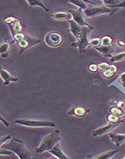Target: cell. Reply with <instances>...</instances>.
Here are the masks:
<instances>
[{
  "mask_svg": "<svg viewBox=\"0 0 125 159\" xmlns=\"http://www.w3.org/2000/svg\"><path fill=\"white\" fill-rule=\"evenodd\" d=\"M0 147L12 151L20 159H31L32 158L31 152L27 149L25 143L23 140L16 138H12L8 142L0 146Z\"/></svg>",
  "mask_w": 125,
  "mask_h": 159,
  "instance_id": "cell-1",
  "label": "cell"
},
{
  "mask_svg": "<svg viewBox=\"0 0 125 159\" xmlns=\"http://www.w3.org/2000/svg\"><path fill=\"white\" fill-rule=\"evenodd\" d=\"M120 9V8H111L107 7L106 5H95V3H92L91 5H88V7L85 10H84V14L88 18H94L100 15H113L114 13Z\"/></svg>",
  "mask_w": 125,
  "mask_h": 159,
  "instance_id": "cell-2",
  "label": "cell"
},
{
  "mask_svg": "<svg viewBox=\"0 0 125 159\" xmlns=\"http://www.w3.org/2000/svg\"><path fill=\"white\" fill-rule=\"evenodd\" d=\"M60 140H61V136L60 132L58 130L53 131L41 140L39 147H37L36 153L40 154L44 152H49Z\"/></svg>",
  "mask_w": 125,
  "mask_h": 159,
  "instance_id": "cell-3",
  "label": "cell"
},
{
  "mask_svg": "<svg viewBox=\"0 0 125 159\" xmlns=\"http://www.w3.org/2000/svg\"><path fill=\"white\" fill-rule=\"evenodd\" d=\"M94 29V27L92 25H86L83 26V34L79 40H76L73 43L71 44V47L75 49H78L80 52H84L88 47L90 46V34Z\"/></svg>",
  "mask_w": 125,
  "mask_h": 159,
  "instance_id": "cell-4",
  "label": "cell"
},
{
  "mask_svg": "<svg viewBox=\"0 0 125 159\" xmlns=\"http://www.w3.org/2000/svg\"><path fill=\"white\" fill-rule=\"evenodd\" d=\"M15 123L25 127H31V128H44V127H50L54 128L56 124L53 122L45 120L40 119H29V118H23V119L15 120Z\"/></svg>",
  "mask_w": 125,
  "mask_h": 159,
  "instance_id": "cell-5",
  "label": "cell"
},
{
  "mask_svg": "<svg viewBox=\"0 0 125 159\" xmlns=\"http://www.w3.org/2000/svg\"><path fill=\"white\" fill-rule=\"evenodd\" d=\"M45 43L49 47L52 48L59 47L63 42V36L57 31H51L45 36Z\"/></svg>",
  "mask_w": 125,
  "mask_h": 159,
  "instance_id": "cell-6",
  "label": "cell"
},
{
  "mask_svg": "<svg viewBox=\"0 0 125 159\" xmlns=\"http://www.w3.org/2000/svg\"><path fill=\"white\" fill-rule=\"evenodd\" d=\"M41 40L40 39H37L34 37L31 36V35L27 34L25 35V38L23 39L21 41L18 42V47H19V52L22 53L23 52L27 50L29 48H31L33 46L36 45V44L40 43Z\"/></svg>",
  "mask_w": 125,
  "mask_h": 159,
  "instance_id": "cell-7",
  "label": "cell"
},
{
  "mask_svg": "<svg viewBox=\"0 0 125 159\" xmlns=\"http://www.w3.org/2000/svg\"><path fill=\"white\" fill-rule=\"evenodd\" d=\"M124 123V120H121L119 122H116V123H110L108 124L103 125V126L100 127V128L95 129L94 130L93 133H92V135L93 137H98L101 135H104V134H107L110 132H112L113 129L117 128L118 126H119L121 124Z\"/></svg>",
  "mask_w": 125,
  "mask_h": 159,
  "instance_id": "cell-8",
  "label": "cell"
},
{
  "mask_svg": "<svg viewBox=\"0 0 125 159\" xmlns=\"http://www.w3.org/2000/svg\"><path fill=\"white\" fill-rule=\"evenodd\" d=\"M69 11L71 13L72 15V20H74L75 23H77L80 26H86L89 25V24L86 22V16L84 14V10L82 8H78V9H70Z\"/></svg>",
  "mask_w": 125,
  "mask_h": 159,
  "instance_id": "cell-9",
  "label": "cell"
},
{
  "mask_svg": "<svg viewBox=\"0 0 125 159\" xmlns=\"http://www.w3.org/2000/svg\"><path fill=\"white\" fill-rule=\"evenodd\" d=\"M52 19L58 21H69L72 20V15L69 11H56L51 14Z\"/></svg>",
  "mask_w": 125,
  "mask_h": 159,
  "instance_id": "cell-10",
  "label": "cell"
},
{
  "mask_svg": "<svg viewBox=\"0 0 125 159\" xmlns=\"http://www.w3.org/2000/svg\"><path fill=\"white\" fill-rule=\"evenodd\" d=\"M49 152H50L51 155H53L54 156L56 157L59 159H68L71 158L70 157H69L68 155L64 152L63 149H62L60 143H57L52 149H50L49 151Z\"/></svg>",
  "mask_w": 125,
  "mask_h": 159,
  "instance_id": "cell-11",
  "label": "cell"
},
{
  "mask_svg": "<svg viewBox=\"0 0 125 159\" xmlns=\"http://www.w3.org/2000/svg\"><path fill=\"white\" fill-rule=\"evenodd\" d=\"M0 75H1L2 79L4 82L5 85H8L10 84L11 82H15L18 81V78H16L9 73L8 70L4 68H1V72H0Z\"/></svg>",
  "mask_w": 125,
  "mask_h": 159,
  "instance_id": "cell-12",
  "label": "cell"
},
{
  "mask_svg": "<svg viewBox=\"0 0 125 159\" xmlns=\"http://www.w3.org/2000/svg\"><path fill=\"white\" fill-rule=\"evenodd\" d=\"M95 49L98 51L101 54L105 57H110L111 58L113 55V53L115 52V48L111 45H101L100 47H95Z\"/></svg>",
  "mask_w": 125,
  "mask_h": 159,
  "instance_id": "cell-13",
  "label": "cell"
},
{
  "mask_svg": "<svg viewBox=\"0 0 125 159\" xmlns=\"http://www.w3.org/2000/svg\"><path fill=\"white\" fill-rule=\"evenodd\" d=\"M109 137L111 141L116 147H120L125 143V134H116V133H110Z\"/></svg>",
  "mask_w": 125,
  "mask_h": 159,
  "instance_id": "cell-14",
  "label": "cell"
},
{
  "mask_svg": "<svg viewBox=\"0 0 125 159\" xmlns=\"http://www.w3.org/2000/svg\"><path fill=\"white\" fill-rule=\"evenodd\" d=\"M88 111H89V110L84 106H75L72 107L68 111V114L69 115H75L76 116H85Z\"/></svg>",
  "mask_w": 125,
  "mask_h": 159,
  "instance_id": "cell-15",
  "label": "cell"
},
{
  "mask_svg": "<svg viewBox=\"0 0 125 159\" xmlns=\"http://www.w3.org/2000/svg\"><path fill=\"white\" fill-rule=\"evenodd\" d=\"M8 25L9 29H10L11 33L12 36L14 34H16V33L22 32L23 30V28H24L23 23H22V22H21V20H19V19H17L15 22H14V23L11 24H9V25Z\"/></svg>",
  "mask_w": 125,
  "mask_h": 159,
  "instance_id": "cell-16",
  "label": "cell"
},
{
  "mask_svg": "<svg viewBox=\"0 0 125 159\" xmlns=\"http://www.w3.org/2000/svg\"><path fill=\"white\" fill-rule=\"evenodd\" d=\"M11 47V43H9L8 41L3 42V43H1V46H0V53H1L2 58H8L9 53H10Z\"/></svg>",
  "mask_w": 125,
  "mask_h": 159,
  "instance_id": "cell-17",
  "label": "cell"
},
{
  "mask_svg": "<svg viewBox=\"0 0 125 159\" xmlns=\"http://www.w3.org/2000/svg\"><path fill=\"white\" fill-rule=\"evenodd\" d=\"M26 2L28 4L29 7L30 8H32V7H40V8H42L43 10H45V11L49 12V9L45 6V5L44 4L43 0H26Z\"/></svg>",
  "mask_w": 125,
  "mask_h": 159,
  "instance_id": "cell-18",
  "label": "cell"
},
{
  "mask_svg": "<svg viewBox=\"0 0 125 159\" xmlns=\"http://www.w3.org/2000/svg\"><path fill=\"white\" fill-rule=\"evenodd\" d=\"M119 152V150L116 149V150H112V151H108L105 152H103L101 154L97 155L96 156L93 157V158H96V159H110L112 158L113 157L115 156L117 153Z\"/></svg>",
  "mask_w": 125,
  "mask_h": 159,
  "instance_id": "cell-19",
  "label": "cell"
},
{
  "mask_svg": "<svg viewBox=\"0 0 125 159\" xmlns=\"http://www.w3.org/2000/svg\"><path fill=\"white\" fill-rule=\"evenodd\" d=\"M117 70V67L115 65H109L105 70H103V75L105 78H110L116 73Z\"/></svg>",
  "mask_w": 125,
  "mask_h": 159,
  "instance_id": "cell-20",
  "label": "cell"
},
{
  "mask_svg": "<svg viewBox=\"0 0 125 159\" xmlns=\"http://www.w3.org/2000/svg\"><path fill=\"white\" fill-rule=\"evenodd\" d=\"M67 2L71 3V4L75 5L78 8H82L83 10H85L88 7V5L85 3L86 0H67Z\"/></svg>",
  "mask_w": 125,
  "mask_h": 159,
  "instance_id": "cell-21",
  "label": "cell"
},
{
  "mask_svg": "<svg viewBox=\"0 0 125 159\" xmlns=\"http://www.w3.org/2000/svg\"><path fill=\"white\" fill-rule=\"evenodd\" d=\"M124 60H125V51L121 52L118 53V54L113 55V56L110 58V61L113 63L123 61Z\"/></svg>",
  "mask_w": 125,
  "mask_h": 159,
  "instance_id": "cell-22",
  "label": "cell"
},
{
  "mask_svg": "<svg viewBox=\"0 0 125 159\" xmlns=\"http://www.w3.org/2000/svg\"><path fill=\"white\" fill-rule=\"evenodd\" d=\"M107 120L109 121L110 123H116V122H119V120H121L120 116L111 113V114H110L109 115L107 116Z\"/></svg>",
  "mask_w": 125,
  "mask_h": 159,
  "instance_id": "cell-23",
  "label": "cell"
},
{
  "mask_svg": "<svg viewBox=\"0 0 125 159\" xmlns=\"http://www.w3.org/2000/svg\"><path fill=\"white\" fill-rule=\"evenodd\" d=\"M113 38L110 36H104L101 38V45H111L113 43Z\"/></svg>",
  "mask_w": 125,
  "mask_h": 159,
  "instance_id": "cell-24",
  "label": "cell"
},
{
  "mask_svg": "<svg viewBox=\"0 0 125 159\" xmlns=\"http://www.w3.org/2000/svg\"><path fill=\"white\" fill-rule=\"evenodd\" d=\"M101 45V39L93 38L90 40V46L94 48L98 47Z\"/></svg>",
  "mask_w": 125,
  "mask_h": 159,
  "instance_id": "cell-25",
  "label": "cell"
},
{
  "mask_svg": "<svg viewBox=\"0 0 125 159\" xmlns=\"http://www.w3.org/2000/svg\"><path fill=\"white\" fill-rule=\"evenodd\" d=\"M110 112L113 113L114 114H116L119 116H121L123 115V111L121 108L118 107H113V108H110Z\"/></svg>",
  "mask_w": 125,
  "mask_h": 159,
  "instance_id": "cell-26",
  "label": "cell"
},
{
  "mask_svg": "<svg viewBox=\"0 0 125 159\" xmlns=\"http://www.w3.org/2000/svg\"><path fill=\"white\" fill-rule=\"evenodd\" d=\"M0 155H8V156H13L14 155V152L12 151L9 150V149H4V148L0 147Z\"/></svg>",
  "mask_w": 125,
  "mask_h": 159,
  "instance_id": "cell-27",
  "label": "cell"
},
{
  "mask_svg": "<svg viewBox=\"0 0 125 159\" xmlns=\"http://www.w3.org/2000/svg\"><path fill=\"white\" fill-rule=\"evenodd\" d=\"M16 20H17V18L14 17V16H10L5 17L4 20H3V22H4L5 24H7V25H9V24H11L14 23V22H15Z\"/></svg>",
  "mask_w": 125,
  "mask_h": 159,
  "instance_id": "cell-28",
  "label": "cell"
},
{
  "mask_svg": "<svg viewBox=\"0 0 125 159\" xmlns=\"http://www.w3.org/2000/svg\"><path fill=\"white\" fill-rule=\"evenodd\" d=\"M11 139H12V138L10 134H8V135H6V136H4V137H1V138H0V146L3 145V144L7 143V142H8L9 140H11Z\"/></svg>",
  "mask_w": 125,
  "mask_h": 159,
  "instance_id": "cell-29",
  "label": "cell"
},
{
  "mask_svg": "<svg viewBox=\"0 0 125 159\" xmlns=\"http://www.w3.org/2000/svg\"><path fill=\"white\" fill-rule=\"evenodd\" d=\"M119 81L120 82V84L125 87V72L120 74V75L119 77Z\"/></svg>",
  "mask_w": 125,
  "mask_h": 159,
  "instance_id": "cell-30",
  "label": "cell"
},
{
  "mask_svg": "<svg viewBox=\"0 0 125 159\" xmlns=\"http://www.w3.org/2000/svg\"><path fill=\"white\" fill-rule=\"evenodd\" d=\"M108 66H109V64H108L107 63H106V62H101V63H100V64H99L98 65V69L102 70V71H103V70H105Z\"/></svg>",
  "mask_w": 125,
  "mask_h": 159,
  "instance_id": "cell-31",
  "label": "cell"
},
{
  "mask_svg": "<svg viewBox=\"0 0 125 159\" xmlns=\"http://www.w3.org/2000/svg\"><path fill=\"white\" fill-rule=\"evenodd\" d=\"M98 65H96V64H90L89 66V70L91 72H93V73H94V72H96L97 70H98Z\"/></svg>",
  "mask_w": 125,
  "mask_h": 159,
  "instance_id": "cell-32",
  "label": "cell"
},
{
  "mask_svg": "<svg viewBox=\"0 0 125 159\" xmlns=\"http://www.w3.org/2000/svg\"><path fill=\"white\" fill-rule=\"evenodd\" d=\"M1 121H2V123H4V125H5V126H7V127L10 126V123H8V122H7V121H5V120H4V118H3L2 116H1Z\"/></svg>",
  "mask_w": 125,
  "mask_h": 159,
  "instance_id": "cell-33",
  "label": "cell"
},
{
  "mask_svg": "<svg viewBox=\"0 0 125 159\" xmlns=\"http://www.w3.org/2000/svg\"><path fill=\"white\" fill-rule=\"evenodd\" d=\"M118 44L121 47H124V46H125V42L121 41V40H118Z\"/></svg>",
  "mask_w": 125,
  "mask_h": 159,
  "instance_id": "cell-34",
  "label": "cell"
}]
</instances>
